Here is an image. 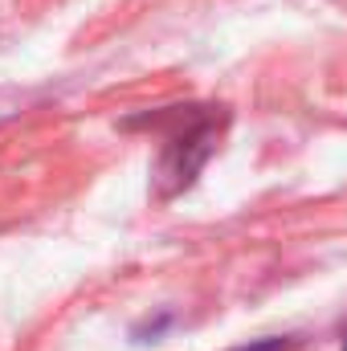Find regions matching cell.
<instances>
[{
	"label": "cell",
	"mask_w": 347,
	"mask_h": 351,
	"mask_svg": "<svg viewBox=\"0 0 347 351\" xmlns=\"http://www.w3.org/2000/svg\"><path fill=\"white\" fill-rule=\"evenodd\" d=\"M213 147H217V119H208V114H200V119H192V127L176 131L160 156V180H168L164 192L192 184V176L200 172V164L208 160Z\"/></svg>",
	"instance_id": "obj_1"
}]
</instances>
